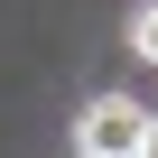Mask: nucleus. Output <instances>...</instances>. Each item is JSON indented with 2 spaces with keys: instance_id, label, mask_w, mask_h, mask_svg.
Returning a JSON list of instances; mask_svg holds the SVG:
<instances>
[{
  "instance_id": "obj_1",
  "label": "nucleus",
  "mask_w": 158,
  "mask_h": 158,
  "mask_svg": "<svg viewBox=\"0 0 158 158\" xmlns=\"http://www.w3.org/2000/svg\"><path fill=\"white\" fill-rule=\"evenodd\" d=\"M139 139H149V102H130V93H102L74 121V149H93V158H139Z\"/></svg>"
},
{
  "instance_id": "obj_2",
  "label": "nucleus",
  "mask_w": 158,
  "mask_h": 158,
  "mask_svg": "<svg viewBox=\"0 0 158 158\" xmlns=\"http://www.w3.org/2000/svg\"><path fill=\"white\" fill-rule=\"evenodd\" d=\"M130 56H139V65H158V0L130 19Z\"/></svg>"
},
{
  "instance_id": "obj_4",
  "label": "nucleus",
  "mask_w": 158,
  "mask_h": 158,
  "mask_svg": "<svg viewBox=\"0 0 158 158\" xmlns=\"http://www.w3.org/2000/svg\"><path fill=\"white\" fill-rule=\"evenodd\" d=\"M74 158H93V149H74Z\"/></svg>"
},
{
  "instance_id": "obj_3",
  "label": "nucleus",
  "mask_w": 158,
  "mask_h": 158,
  "mask_svg": "<svg viewBox=\"0 0 158 158\" xmlns=\"http://www.w3.org/2000/svg\"><path fill=\"white\" fill-rule=\"evenodd\" d=\"M139 158H158V112H149V139H139Z\"/></svg>"
}]
</instances>
